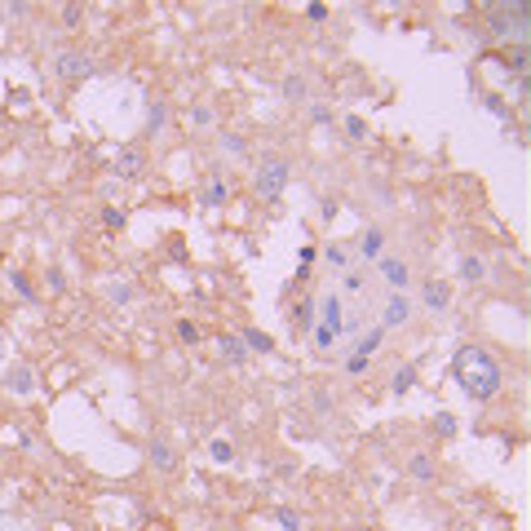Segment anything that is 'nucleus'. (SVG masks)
Instances as JSON below:
<instances>
[{
    "label": "nucleus",
    "mask_w": 531,
    "mask_h": 531,
    "mask_svg": "<svg viewBox=\"0 0 531 531\" xmlns=\"http://www.w3.org/2000/svg\"><path fill=\"white\" fill-rule=\"evenodd\" d=\"M434 429H438L443 438H447V434H456V417H452V412H438V417H434Z\"/></svg>",
    "instance_id": "obj_32"
},
{
    "label": "nucleus",
    "mask_w": 531,
    "mask_h": 531,
    "mask_svg": "<svg viewBox=\"0 0 531 531\" xmlns=\"http://www.w3.org/2000/svg\"><path fill=\"white\" fill-rule=\"evenodd\" d=\"M386 244H390V235H386V230H381V226H368V230L359 235V244H354V257L372 266L376 257H386Z\"/></svg>",
    "instance_id": "obj_7"
},
{
    "label": "nucleus",
    "mask_w": 531,
    "mask_h": 531,
    "mask_svg": "<svg viewBox=\"0 0 531 531\" xmlns=\"http://www.w3.org/2000/svg\"><path fill=\"white\" fill-rule=\"evenodd\" d=\"M239 341H244V350H257V354H270V350H275V341L266 337L261 328H244V332H239Z\"/></svg>",
    "instance_id": "obj_15"
},
{
    "label": "nucleus",
    "mask_w": 531,
    "mask_h": 531,
    "mask_svg": "<svg viewBox=\"0 0 531 531\" xmlns=\"http://www.w3.org/2000/svg\"><path fill=\"white\" fill-rule=\"evenodd\" d=\"M270 518H275L279 527H284V531H302V518H297V513H292V509H275V513H270Z\"/></svg>",
    "instance_id": "obj_30"
},
{
    "label": "nucleus",
    "mask_w": 531,
    "mask_h": 531,
    "mask_svg": "<svg viewBox=\"0 0 531 531\" xmlns=\"http://www.w3.org/2000/svg\"><path fill=\"white\" fill-rule=\"evenodd\" d=\"M151 465H155L160 474H173L177 470V452H173L169 438H151Z\"/></svg>",
    "instance_id": "obj_11"
},
{
    "label": "nucleus",
    "mask_w": 531,
    "mask_h": 531,
    "mask_svg": "<svg viewBox=\"0 0 531 531\" xmlns=\"http://www.w3.org/2000/svg\"><path fill=\"white\" fill-rule=\"evenodd\" d=\"M456 270H460L465 284H483V279H487V261H483V257H474V253H465V257L456 261Z\"/></svg>",
    "instance_id": "obj_12"
},
{
    "label": "nucleus",
    "mask_w": 531,
    "mask_h": 531,
    "mask_svg": "<svg viewBox=\"0 0 531 531\" xmlns=\"http://www.w3.org/2000/svg\"><path fill=\"white\" fill-rule=\"evenodd\" d=\"M80 18H85V9H80V5H66V9H62V23H66V27H80Z\"/></svg>",
    "instance_id": "obj_37"
},
{
    "label": "nucleus",
    "mask_w": 531,
    "mask_h": 531,
    "mask_svg": "<svg viewBox=\"0 0 531 531\" xmlns=\"http://www.w3.org/2000/svg\"><path fill=\"white\" fill-rule=\"evenodd\" d=\"M483 107H487L491 115H509V107H505V97H496V93H487V97H483Z\"/></svg>",
    "instance_id": "obj_36"
},
{
    "label": "nucleus",
    "mask_w": 531,
    "mask_h": 531,
    "mask_svg": "<svg viewBox=\"0 0 531 531\" xmlns=\"http://www.w3.org/2000/svg\"><path fill=\"white\" fill-rule=\"evenodd\" d=\"M217 146H222L226 155H235V160H244V155H248V142L239 138V133H217Z\"/></svg>",
    "instance_id": "obj_21"
},
{
    "label": "nucleus",
    "mask_w": 531,
    "mask_h": 531,
    "mask_svg": "<svg viewBox=\"0 0 531 531\" xmlns=\"http://www.w3.org/2000/svg\"><path fill=\"white\" fill-rule=\"evenodd\" d=\"M452 381L460 386L465 398L487 403V398L501 394V363H496L487 350H478V345H460L452 354Z\"/></svg>",
    "instance_id": "obj_1"
},
{
    "label": "nucleus",
    "mask_w": 531,
    "mask_h": 531,
    "mask_svg": "<svg viewBox=\"0 0 531 531\" xmlns=\"http://www.w3.org/2000/svg\"><path fill=\"white\" fill-rule=\"evenodd\" d=\"M0 23H5V9H0Z\"/></svg>",
    "instance_id": "obj_41"
},
{
    "label": "nucleus",
    "mask_w": 531,
    "mask_h": 531,
    "mask_svg": "<svg viewBox=\"0 0 531 531\" xmlns=\"http://www.w3.org/2000/svg\"><path fill=\"white\" fill-rule=\"evenodd\" d=\"M306 18H314V23H323V18H328V5H306Z\"/></svg>",
    "instance_id": "obj_40"
},
{
    "label": "nucleus",
    "mask_w": 531,
    "mask_h": 531,
    "mask_svg": "<svg viewBox=\"0 0 531 531\" xmlns=\"http://www.w3.org/2000/svg\"><path fill=\"white\" fill-rule=\"evenodd\" d=\"M142 169H146V155L138 151V146H124L120 160H115V177H120V181H133Z\"/></svg>",
    "instance_id": "obj_9"
},
{
    "label": "nucleus",
    "mask_w": 531,
    "mask_h": 531,
    "mask_svg": "<svg viewBox=\"0 0 531 531\" xmlns=\"http://www.w3.org/2000/svg\"><path fill=\"white\" fill-rule=\"evenodd\" d=\"M44 284H49V292H62L66 288V279H62L58 266H49V270H44Z\"/></svg>",
    "instance_id": "obj_34"
},
{
    "label": "nucleus",
    "mask_w": 531,
    "mask_h": 531,
    "mask_svg": "<svg viewBox=\"0 0 531 531\" xmlns=\"http://www.w3.org/2000/svg\"><path fill=\"white\" fill-rule=\"evenodd\" d=\"M421 302H425L429 314H447V306H452V284H447V279H425Z\"/></svg>",
    "instance_id": "obj_8"
},
{
    "label": "nucleus",
    "mask_w": 531,
    "mask_h": 531,
    "mask_svg": "<svg viewBox=\"0 0 531 531\" xmlns=\"http://www.w3.org/2000/svg\"><path fill=\"white\" fill-rule=\"evenodd\" d=\"M310 120H314V124H332V111L314 102V107H310Z\"/></svg>",
    "instance_id": "obj_38"
},
{
    "label": "nucleus",
    "mask_w": 531,
    "mask_h": 531,
    "mask_svg": "<svg viewBox=\"0 0 531 531\" xmlns=\"http://www.w3.org/2000/svg\"><path fill=\"white\" fill-rule=\"evenodd\" d=\"M412 314H417L412 297L407 292H390L386 302H381V310H376V323L381 328H403V323H412Z\"/></svg>",
    "instance_id": "obj_5"
},
{
    "label": "nucleus",
    "mask_w": 531,
    "mask_h": 531,
    "mask_svg": "<svg viewBox=\"0 0 531 531\" xmlns=\"http://www.w3.org/2000/svg\"><path fill=\"white\" fill-rule=\"evenodd\" d=\"M164 120H169V107H164V102H151V115H146V138H160V133H164Z\"/></svg>",
    "instance_id": "obj_20"
},
{
    "label": "nucleus",
    "mask_w": 531,
    "mask_h": 531,
    "mask_svg": "<svg viewBox=\"0 0 531 531\" xmlns=\"http://www.w3.org/2000/svg\"><path fill=\"white\" fill-rule=\"evenodd\" d=\"M491 58H501L513 76H523V66H527V44H509V49H501V54H491Z\"/></svg>",
    "instance_id": "obj_17"
},
{
    "label": "nucleus",
    "mask_w": 531,
    "mask_h": 531,
    "mask_svg": "<svg viewBox=\"0 0 531 531\" xmlns=\"http://www.w3.org/2000/svg\"><path fill=\"white\" fill-rule=\"evenodd\" d=\"M323 261L332 266V270H337V275H345V270H354V244H328L323 248Z\"/></svg>",
    "instance_id": "obj_10"
},
{
    "label": "nucleus",
    "mask_w": 531,
    "mask_h": 531,
    "mask_svg": "<svg viewBox=\"0 0 531 531\" xmlns=\"http://www.w3.org/2000/svg\"><path fill=\"white\" fill-rule=\"evenodd\" d=\"M407 478L412 483H434V460L429 456H412L407 460Z\"/></svg>",
    "instance_id": "obj_18"
},
{
    "label": "nucleus",
    "mask_w": 531,
    "mask_h": 531,
    "mask_svg": "<svg viewBox=\"0 0 531 531\" xmlns=\"http://www.w3.org/2000/svg\"><path fill=\"white\" fill-rule=\"evenodd\" d=\"M217 350L230 359V363H244L248 359V350H244V341L239 337H230V332H226V337H217Z\"/></svg>",
    "instance_id": "obj_19"
},
{
    "label": "nucleus",
    "mask_w": 531,
    "mask_h": 531,
    "mask_svg": "<svg viewBox=\"0 0 531 531\" xmlns=\"http://www.w3.org/2000/svg\"><path fill=\"white\" fill-rule=\"evenodd\" d=\"M5 390H13V394H31L36 390V376H31V368H9V376H5Z\"/></svg>",
    "instance_id": "obj_13"
},
{
    "label": "nucleus",
    "mask_w": 531,
    "mask_h": 531,
    "mask_svg": "<svg viewBox=\"0 0 531 531\" xmlns=\"http://www.w3.org/2000/svg\"><path fill=\"white\" fill-rule=\"evenodd\" d=\"M319 217H323V222L337 217V199H323V204H319Z\"/></svg>",
    "instance_id": "obj_39"
},
{
    "label": "nucleus",
    "mask_w": 531,
    "mask_h": 531,
    "mask_svg": "<svg viewBox=\"0 0 531 531\" xmlns=\"http://www.w3.org/2000/svg\"><path fill=\"white\" fill-rule=\"evenodd\" d=\"M213 120H217V111H213L208 102H199V107H191V124H195V129H208Z\"/></svg>",
    "instance_id": "obj_27"
},
{
    "label": "nucleus",
    "mask_w": 531,
    "mask_h": 531,
    "mask_svg": "<svg viewBox=\"0 0 531 531\" xmlns=\"http://www.w3.org/2000/svg\"><path fill=\"white\" fill-rule=\"evenodd\" d=\"M208 452H213V460H217V465H230V460H235V447H230L226 438H213Z\"/></svg>",
    "instance_id": "obj_28"
},
{
    "label": "nucleus",
    "mask_w": 531,
    "mask_h": 531,
    "mask_svg": "<svg viewBox=\"0 0 531 531\" xmlns=\"http://www.w3.org/2000/svg\"><path fill=\"white\" fill-rule=\"evenodd\" d=\"M341 133H345L350 142H363V138H368V120H359V115H345V120H341Z\"/></svg>",
    "instance_id": "obj_24"
},
{
    "label": "nucleus",
    "mask_w": 531,
    "mask_h": 531,
    "mask_svg": "<svg viewBox=\"0 0 531 531\" xmlns=\"http://www.w3.org/2000/svg\"><path fill=\"white\" fill-rule=\"evenodd\" d=\"M284 97H288V102H306V97H310V80L302 71L284 76Z\"/></svg>",
    "instance_id": "obj_14"
},
{
    "label": "nucleus",
    "mask_w": 531,
    "mask_h": 531,
    "mask_svg": "<svg viewBox=\"0 0 531 531\" xmlns=\"http://www.w3.org/2000/svg\"><path fill=\"white\" fill-rule=\"evenodd\" d=\"M199 204H204V208H222V204H230V191H226V181H208V186L199 191Z\"/></svg>",
    "instance_id": "obj_16"
},
{
    "label": "nucleus",
    "mask_w": 531,
    "mask_h": 531,
    "mask_svg": "<svg viewBox=\"0 0 531 531\" xmlns=\"http://www.w3.org/2000/svg\"><path fill=\"white\" fill-rule=\"evenodd\" d=\"M9 288L18 292L23 302H31V306H36V288H31V279H27L23 270H9Z\"/></svg>",
    "instance_id": "obj_22"
},
{
    "label": "nucleus",
    "mask_w": 531,
    "mask_h": 531,
    "mask_svg": "<svg viewBox=\"0 0 531 531\" xmlns=\"http://www.w3.org/2000/svg\"><path fill=\"white\" fill-rule=\"evenodd\" d=\"M372 270H376V279L381 284H390V292H407V284H412V266L403 261V257H376L372 261Z\"/></svg>",
    "instance_id": "obj_4"
},
{
    "label": "nucleus",
    "mask_w": 531,
    "mask_h": 531,
    "mask_svg": "<svg viewBox=\"0 0 531 531\" xmlns=\"http://www.w3.org/2000/svg\"><path fill=\"white\" fill-rule=\"evenodd\" d=\"M107 297H111L115 306H133V297H138V292H133V284H107Z\"/></svg>",
    "instance_id": "obj_26"
},
{
    "label": "nucleus",
    "mask_w": 531,
    "mask_h": 531,
    "mask_svg": "<svg viewBox=\"0 0 531 531\" xmlns=\"http://www.w3.org/2000/svg\"><path fill=\"white\" fill-rule=\"evenodd\" d=\"M310 345H314L319 354H328L332 345H337V332H328V328H319V323H314V328H310Z\"/></svg>",
    "instance_id": "obj_23"
},
{
    "label": "nucleus",
    "mask_w": 531,
    "mask_h": 531,
    "mask_svg": "<svg viewBox=\"0 0 531 531\" xmlns=\"http://www.w3.org/2000/svg\"><path fill=\"white\" fill-rule=\"evenodd\" d=\"M345 372H350V376H363V372H368V359H359V354H345Z\"/></svg>",
    "instance_id": "obj_35"
},
{
    "label": "nucleus",
    "mask_w": 531,
    "mask_h": 531,
    "mask_svg": "<svg viewBox=\"0 0 531 531\" xmlns=\"http://www.w3.org/2000/svg\"><path fill=\"white\" fill-rule=\"evenodd\" d=\"M177 337L186 341V345H199V328H195L191 319H181V323H177Z\"/></svg>",
    "instance_id": "obj_33"
},
{
    "label": "nucleus",
    "mask_w": 531,
    "mask_h": 531,
    "mask_svg": "<svg viewBox=\"0 0 531 531\" xmlns=\"http://www.w3.org/2000/svg\"><path fill=\"white\" fill-rule=\"evenodd\" d=\"M412 386H417V368L407 363V368H398V372H394V386H390V390H394V394H407Z\"/></svg>",
    "instance_id": "obj_25"
},
{
    "label": "nucleus",
    "mask_w": 531,
    "mask_h": 531,
    "mask_svg": "<svg viewBox=\"0 0 531 531\" xmlns=\"http://www.w3.org/2000/svg\"><path fill=\"white\" fill-rule=\"evenodd\" d=\"M54 71L62 76V80H89L97 66H93V58L89 54H80V49H66V54H58L54 58Z\"/></svg>",
    "instance_id": "obj_6"
},
{
    "label": "nucleus",
    "mask_w": 531,
    "mask_h": 531,
    "mask_svg": "<svg viewBox=\"0 0 531 531\" xmlns=\"http://www.w3.org/2000/svg\"><path fill=\"white\" fill-rule=\"evenodd\" d=\"M102 222H107L111 230H124V222H129V217H124V208H115V204H107V208H102Z\"/></svg>",
    "instance_id": "obj_31"
},
{
    "label": "nucleus",
    "mask_w": 531,
    "mask_h": 531,
    "mask_svg": "<svg viewBox=\"0 0 531 531\" xmlns=\"http://www.w3.org/2000/svg\"><path fill=\"white\" fill-rule=\"evenodd\" d=\"M487 31H491L496 40L527 44V31H531V13H527V5H496V9H487Z\"/></svg>",
    "instance_id": "obj_2"
},
{
    "label": "nucleus",
    "mask_w": 531,
    "mask_h": 531,
    "mask_svg": "<svg viewBox=\"0 0 531 531\" xmlns=\"http://www.w3.org/2000/svg\"><path fill=\"white\" fill-rule=\"evenodd\" d=\"M138 531H142V527H138Z\"/></svg>",
    "instance_id": "obj_42"
},
{
    "label": "nucleus",
    "mask_w": 531,
    "mask_h": 531,
    "mask_svg": "<svg viewBox=\"0 0 531 531\" xmlns=\"http://www.w3.org/2000/svg\"><path fill=\"white\" fill-rule=\"evenodd\" d=\"M284 186H288V160H284V155H266V160L257 164V173H253V191H257L261 199H279V195H284Z\"/></svg>",
    "instance_id": "obj_3"
},
{
    "label": "nucleus",
    "mask_w": 531,
    "mask_h": 531,
    "mask_svg": "<svg viewBox=\"0 0 531 531\" xmlns=\"http://www.w3.org/2000/svg\"><path fill=\"white\" fill-rule=\"evenodd\" d=\"M297 323H302L306 332L314 328V297H306V302H297Z\"/></svg>",
    "instance_id": "obj_29"
}]
</instances>
